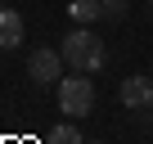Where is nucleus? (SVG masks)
Instances as JSON below:
<instances>
[{
	"mask_svg": "<svg viewBox=\"0 0 153 144\" xmlns=\"http://www.w3.org/2000/svg\"><path fill=\"white\" fill-rule=\"evenodd\" d=\"M99 5H104V18H126V9H131V0H99Z\"/></svg>",
	"mask_w": 153,
	"mask_h": 144,
	"instance_id": "nucleus-8",
	"label": "nucleus"
},
{
	"mask_svg": "<svg viewBox=\"0 0 153 144\" xmlns=\"http://www.w3.org/2000/svg\"><path fill=\"white\" fill-rule=\"evenodd\" d=\"M59 50H63V59H68L72 72H99L104 59H108V54H104V41H95V32H90L86 23L76 27V32H68Z\"/></svg>",
	"mask_w": 153,
	"mask_h": 144,
	"instance_id": "nucleus-1",
	"label": "nucleus"
},
{
	"mask_svg": "<svg viewBox=\"0 0 153 144\" xmlns=\"http://www.w3.org/2000/svg\"><path fill=\"white\" fill-rule=\"evenodd\" d=\"M63 68H68L63 50H32V59H27V77H32L36 86H54V81H63V77H59Z\"/></svg>",
	"mask_w": 153,
	"mask_h": 144,
	"instance_id": "nucleus-3",
	"label": "nucleus"
},
{
	"mask_svg": "<svg viewBox=\"0 0 153 144\" xmlns=\"http://www.w3.org/2000/svg\"><path fill=\"white\" fill-rule=\"evenodd\" d=\"M68 14H72L76 23H95V18H104V5H99V0H72Z\"/></svg>",
	"mask_w": 153,
	"mask_h": 144,
	"instance_id": "nucleus-6",
	"label": "nucleus"
},
{
	"mask_svg": "<svg viewBox=\"0 0 153 144\" xmlns=\"http://www.w3.org/2000/svg\"><path fill=\"white\" fill-rule=\"evenodd\" d=\"M59 108L63 113H72V117H86V113H95V81L86 77H63L59 81Z\"/></svg>",
	"mask_w": 153,
	"mask_h": 144,
	"instance_id": "nucleus-2",
	"label": "nucleus"
},
{
	"mask_svg": "<svg viewBox=\"0 0 153 144\" xmlns=\"http://www.w3.org/2000/svg\"><path fill=\"white\" fill-rule=\"evenodd\" d=\"M14 45H23V14L0 5V50H14Z\"/></svg>",
	"mask_w": 153,
	"mask_h": 144,
	"instance_id": "nucleus-5",
	"label": "nucleus"
},
{
	"mask_svg": "<svg viewBox=\"0 0 153 144\" xmlns=\"http://www.w3.org/2000/svg\"><path fill=\"white\" fill-rule=\"evenodd\" d=\"M122 104L131 113H144L153 104V77H126L122 81Z\"/></svg>",
	"mask_w": 153,
	"mask_h": 144,
	"instance_id": "nucleus-4",
	"label": "nucleus"
},
{
	"mask_svg": "<svg viewBox=\"0 0 153 144\" xmlns=\"http://www.w3.org/2000/svg\"><path fill=\"white\" fill-rule=\"evenodd\" d=\"M149 18H153V0H149Z\"/></svg>",
	"mask_w": 153,
	"mask_h": 144,
	"instance_id": "nucleus-9",
	"label": "nucleus"
},
{
	"mask_svg": "<svg viewBox=\"0 0 153 144\" xmlns=\"http://www.w3.org/2000/svg\"><path fill=\"white\" fill-rule=\"evenodd\" d=\"M45 144H86V140H81V131H76V126H54Z\"/></svg>",
	"mask_w": 153,
	"mask_h": 144,
	"instance_id": "nucleus-7",
	"label": "nucleus"
}]
</instances>
